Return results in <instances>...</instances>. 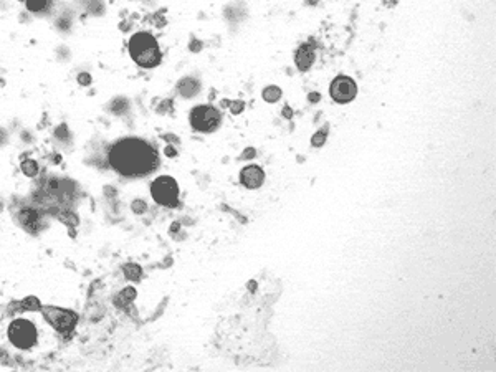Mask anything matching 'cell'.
<instances>
[{
  "label": "cell",
  "instance_id": "6da1fadb",
  "mask_svg": "<svg viewBox=\"0 0 496 372\" xmlns=\"http://www.w3.org/2000/svg\"><path fill=\"white\" fill-rule=\"evenodd\" d=\"M113 169L127 177L147 176L157 167L159 157L156 149L141 139H122L109 152Z\"/></svg>",
  "mask_w": 496,
  "mask_h": 372
},
{
  "label": "cell",
  "instance_id": "7a4b0ae2",
  "mask_svg": "<svg viewBox=\"0 0 496 372\" xmlns=\"http://www.w3.org/2000/svg\"><path fill=\"white\" fill-rule=\"evenodd\" d=\"M131 58L143 68H154L160 63V50L157 40L151 33L139 31L129 40Z\"/></svg>",
  "mask_w": 496,
  "mask_h": 372
},
{
  "label": "cell",
  "instance_id": "3957f363",
  "mask_svg": "<svg viewBox=\"0 0 496 372\" xmlns=\"http://www.w3.org/2000/svg\"><path fill=\"white\" fill-rule=\"evenodd\" d=\"M9 339L18 349H30L37 343V328L28 319H15L9 326Z\"/></svg>",
  "mask_w": 496,
  "mask_h": 372
},
{
  "label": "cell",
  "instance_id": "277c9868",
  "mask_svg": "<svg viewBox=\"0 0 496 372\" xmlns=\"http://www.w3.org/2000/svg\"><path fill=\"white\" fill-rule=\"evenodd\" d=\"M220 113L214 106H197L190 113V124L195 131L201 132H212L220 124Z\"/></svg>",
  "mask_w": 496,
  "mask_h": 372
},
{
  "label": "cell",
  "instance_id": "5b68a950",
  "mask_svg": "<svg viewBox=\"0 0 496 372\" xmlns=\"http://www.w3.org/2000/svg\"><path fill=\"white\" fill-rule=\"evenodd\" d=\"M151 194L154 200L166 207H174L177 205V197H179V187L177 182L172 177H159L152 182L151 185Z\"/></svg>",
  "mask_w": 496,
  "mask_h": 372
},
{
  "label": "cell",
  "instance_id": "8992f818",
  "mask_svg": "<svg viewBox=\"0 0 496 372\" xmlns=\"http://www.w3.org/2000/svg\"><path fill=\"white\" fill-rule=\"evenodd\" d=\"M45 319L53 326L58 332H70L76 321H78V316L73 311L68 310H61V308H55V306H42L40 308Z\"/></svg>",
  "mask_w": 496,
  "mask_h": 372
},
{
  "label": "cell",
  "instance_id": "52a82bcc",
  "mask_svg": "<svg viewBox=\"0 0 496 372\" xmlns=\"http://www.w3.org/2000/svg\"><path fill=\"white\" fill-rule=\"evenodd\" d=\"M329 93H331V98L336 103H349L356 98L357 85L349 76H338L331 83Z\"/></svg>",
  "mask_w": 496,
  "mask_h": 372
},
{
  "label": "cell",
  "instance_id": "ba28073f",
  "mask_svg": "<svg viewBox=\"0 0 496 372\" xmlns=\"http://www.w3.org/2000/svg\"><path fill=\"white\" fill-rule=\"evenodd\" d=\"M265 181V172L258 165H248L240 172V182L247 189H258Z\"/></svg>",
  "mask_w": 496,
  "mask_h": 372
},
{
  "label": "cell",
  "instance_id": "9c48e42d",
  "mask_svg": "<svg viewBox=\"0 0 496 372\" xmlns=\"http://www.w3.org/2000/svg\"><path fill=\"white\" fill-rule=\"evenodd\" d=\"M314 47L313 45H301V47L298 48V51H296V56H294V61H296V66H298L301 72H306V70H309V66L313 65V61H314Z\"/></svg>",
  "mask_w": 496,
  "mask_h": 372
},
{
  "label": "cell",
  "instance_id": "30bf717a",
  "mask_svg": "<svg viewBox=\"0 0 496 372\" xmlns=\"http://www.w3.org/2000/svg\"><path fill=\"white\" fill-rule=\"evenodd\" d=\"M18 222L22 223V227L34 232L37 228V223H38V214L31 209H23V210H20V214H18Z\"/></svg>",
  "mask_w": 496,
  "mask_h": 372
},
{
  "label": "cell",
  "instance_id": "8fae6325",
  "mask_svg": "<svg viewBox=\"0 0 496 372\" xmlns=\"http://www.w3.org/2000/svg\"><path fill=\"white\" fill-rule=\"evenodd\" d=\"M197 89H199V83L195 80H192V78H184L182 81L179 83V91H180V94L187 96V98L194 96L197 93Z\"/></svg>",
  "mask_w": 496,
  "mask_h": 372
},
{
  "label": "cell",
  "instance_id": "7c38bea8",
  "mask_svg": "<svg viewBox=\"0 0 496 372\" xmlns=\"http://www.w3.org/2000/svg\"><path fill=\"white\" fill-rule=\"evenodd\" d=\"M51 0H25V4H27V9L30 12H43L48 9Z\"/></svg>",
  "mask_w": 496,
  "mask_h": 372
},
{
  "label": "cell",
  "instance_id": "4fadbf2b",
  "mask_svg": "<svg viewBox=\"0 0 496 372\" xmlns=\"http://www.w3.org/2000/svg\"><path fill=\"white\" fill-rule=\"evenodd\" d=\"M22 172L27 177H35L38 172V164L34 161V159H27V161L22 162Z\"/></svg>",
  "mask_w": 496,
  "mask_h": 372
},
{
  "label": "cell",
  "instance_id": "5bb4252c",
  "mask_svg": "<svg viewBox=\"0 0 496 372\" xmlns=\"http://www.w3.org/2000/svg\"><path fill=\"white\" fill-rule=\"evenodd\" d=\"M280 94H281L280 88H276V86H268V88L265 89V91H263V98H265L267 101H270V103H275L276 99L280 98Z\"/></svg>",
  "mask_w": 496,
  "mask_h": 372
},
{
  "label": "cell",
  "instance_id": "9a60e30c",
  "mask_svg": "<svg viewBox=\"0 0 496 372\" xmlns=\"http://www.w3.org/2000/svg\"><path fill=\"white\" fill-rule=\"evenodd\" d=\"M124 275L127 280H138L141 277V268L138 265H126L124 266Z\"/></svg>",
  "mask_w": 496,
  "mask_h": 372
},
{
  "label": "cell",
  "instance_id": "2e32d148",
  "mask_svg": "<svg viewBox=\"0 0 496 372\" xmlns=\"http://www.w3.org/2000/svg\"><path fill=\"white\" fill-rule=\"evenodd\" d=\"M22 308L23 310H30V311H37V310H40V301H38L37 298H27L25 301H22Z\"/></svg>",
  "mask_w": 496,
  "mask_h": 372
},
{
  "label": "cell",
  "instance_id": "e0dca14e",
  "mask_svg": "<svg viewBox=\"0 0 496 372\" xmlns=\"http://www.w3.org/2000/svg\"><path fill=\"white\" fill-rule=\"evenodd\" d=\"M324 141H326V131H319L318 134H314V136H313L311 143H313V146L319 147V146L324 144Z\"/></svg>",
  "mask_w": 496,
  "mask_h": 372
},
{
  "label": "cell",
  "instance_id": "ac0fdd59",
  "mask_svg": "<svg viewBox=\"0 0 496 372\" xmlns=\"http://www.w3.org/2000/svg\"><path fill=\"white\" fill-rule=\"evenodd\" d=\"M78 83L83 86H88L89 83H91V76H89L88 73H80L78 75Z\"/></svg>",
  "mask_w": 496,
  "mask_h": 372
},
{
  "label": "cell",
  "instance_id": "d6986e66",
  "mask_svg": "<svg viewBox=\"0 0 496 372\" xmlns=\"http://www.w3.org/2000/svg\"><path fill=\"white\" fill-rule=\"evenodd\" d=\"M133 210L136 212V214H143V212L146 210V204L143 200H136V202H133Z\"/></svg>",
  "mask_w": 496,
  "mask_h": 372
},
{
  "label": "cell",
  "instance_id": "ffe728a7",
  "mask_svg": "<svg viewBox=\"0 0 496 372\" xmlns=\"http://www.w3.org/2000/svg\"><path fill=\"white\" fill-rule=\"evenodd\" d=\"M253 156H255V151L253 149H247V151L243 152L242 159H248V157H253Z\"/></svg>",
  "mask_w": 496,
  "mask_h": 372
}]
</instances>
